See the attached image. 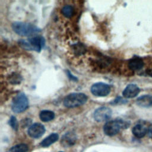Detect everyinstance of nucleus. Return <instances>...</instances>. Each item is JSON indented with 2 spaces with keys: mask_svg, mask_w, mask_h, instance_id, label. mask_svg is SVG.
<instances>
[{
  "mask_svg": "<svg viewBox=\"0 0 152 152\" xmlns=\"http://www.w3.org/2000/svg\"><path fill=\"white\" fill-rule=\"evenodd\" d=\"M12 28L14 32L21 36H30L40 31V29L36 26L24 22H14Z\"/></svg>",
  "mask_w": 152,
  "mask_h": 152,
  "instance_id": "obj_1",
  "label": "nucleus"
},
{
  "mask_svg": "<svg viewBox=\"0 0 152 152\" xmlns=\"http://www.w3.org/2000/svg\"><path fill=\"white\" fill-rule=\"evenodd\" d=\"M21 46L30 50H34L39 52L45 44V40L42 36H37L27 40H21L19 42Z\"/></svg>",
  "mask_w": 152,
  "mask_h": 152,
  "instance_id": "obj_2",
  "label": "nucleus"
},
{
  "mask_svg": "<svg viewBox=\"0 0 152 152\" xmlns=\"http://www.w3.org/2000/svg\"><path fill=\"white\" fill-rule=\"evenodd\" d=\"M129 125L127 122L117 119L106 122L103 126V131L108 136H113L117 134L121 128H126Z\"/></svg>",
  "mask_w": 152,
  "mask_h": 152,
  "instance_id": "obj_3",
  "label": "nucleus"
},
{
  "mask_svg": "<svg viewBox=\"0 0 152 152\" xmlns=\"http://www.w3.org/2000/svg\"><path fill=\"white\" fill-rule=\"evenodd\" d=\"M87 100V96L82 93H73L66 96L64 99L65 107L72 108L84 104Z\"/></svg>",
  "mask_w": 152,
  "mask_h": 152,
  "instance_id": "obj_4",
  "label": "nucleus"
},
{
  "mask_svg": "<svg viewBox=\"0 0 152 152\" xmlns=\"http://www.w3.org/2000/svg\"><path fill=\"white\" fill-rule=\"evenodd\" d=\"M28 101L27 96L23 93L17 94L12 99L11 109L15 113H21L28 107Z\"/></svg>",
  "mask_w": 152,
  "mask_h": 152,
  "instance_id": "obj_5",
  "label": "nucleus"
},
{
  "mask_svg": "<svg viewBox=\"0 0 152 152\" xmlns=\"http://www.w3.org/2000/svg\"><path fill=\"white\" fill-rule=\"evenodd\" d=\"M91 91L96 96L104 97L109 94L110 87L106 83H96L91 86Z\"/></svg>",
  "mask_w": 152,
  "mask_h": 152,
  "instance_id": "obj_6",
  "label": "nucleus"
},
{
  "mask_svg": "<svg viewBox=\"0 0 152 152\" xmlns=\"http://www.w3.org/2000/svg\"><path fill=\"white\" fill-rule=\"evenodd\" d=\"M112 110L107 107H100L97 109L93 115L94 119L97 122H104L110 118Z\"/></svg>",
  "mask_w": 152,
  "mask_h": 152,
  "instance_id": "obj_7",
  "label": "nucleus"
},
{
  "mask_svg": "<svg viewBox=\"0 0 152 152\" xmlns=\"http://www.w3.org/2000/svg\"><path fill=\"white\" fill-rule=\"evenodd\" d=\"M45 132L44 125L40 123L32 124L28 129V134L32 138H38L42 137Z\"/></svg>",
  "mask_w": 152,
  "mask_h": 152,
  "instance_id": "obj_8",
  "label": "nucleus"
},
{
  "mask_svg": "<svg viewBox=\"0 0 152 152\" xmlns=\"http://www.w3.org/2000/svg\"><path fill=\"white\" fill-rule=\"evenodd\" d=\"M140 91V90L137 85L130 84L125 88L122 92V95L124 97L127 99L134 98L138 94Z\"/></svg>",
  "mask_w": 152,
  "mask_h": 152,
  "instance_id": "obj_9",
  "label": "nucleus"
},
{
  "mask_svg": "<svg viewBox=\"0 0 152 152\" xmlns=\"http://www.w3.org/2000/svg\"><path fill=\"white\" fill-rule=\"evenodd\" d=\"M77 137L75 134L72 132L66 133L61 139V144L65 147H68L73 145L76 142Z\"/></svg>",
  "mask_w": 152,
  "mask_h": 152,
  "instance_id": "obj_10",
  "label": "nucleus"
},
{
  "mask_svg": "<svg viewBox=\"0 0 152 152\" xmlns=\"http://www.w3.org/2000/svg\"><path fill=\"white\" fill-rule=\"evenodd\" d=\"M132 131L135 137L141 138L147 134L148 128L142 124H138L133 127Z\"/></svg>",
  "mask_w": 152,
  "mask_h": 152,
  "instance_id": "obj_11",
  "label": "nucleus"
},
{
  "mask_svg": "<svg viewBox=\"0 0 152 152\" xmlns=\"http://www.w3.org/2000/svg\"><path fill=\"white\" fill-rule=\"evenodd\" d=\"M136 103L138 106L142 107H150L152 106V96L143 95L139 97L137 100Z\"/></svg>",
  "mask_w": 152,
  "mask_h": 152,
  "instance_id": "obj_12",
  "label": "nucleus"
},
{
  "mask_svg": "<svg viewBox=\"0 0 152 152\" xmlns=\"http://www.w3.org/2000/svg\"><path fill=\"white\" fill-rule=\"evenodd\" d=\"M128 66L133 71H138L142 69L144 66V62L141 58L134 56L129 61Z\"/></svg>",
  "mask_w": 152,
  "mask_h": 152,
  "instance_id": "obj_13",
  "label": "nucleus"
},
{
  "mask_svg": "<svg viewBox=\"0 0 152 152\" xmlns=\"http://www.w3.org/2000/svg\"><path fill=\"white\" fill-rule=\"evenodd\" d=\"M59 138V135L56 133H52L50 135H49L48 137H47L46 138H45L41 142L40 145L43 147H46L55 142H56Z\"/></svg>",
  "mask_w": 152,
  "mask_h": 152,
  "instance_id": "obj_14",
  "label": "nucleus"
},
{
  "mask_svg": "<svg viewBox=\"0 0 152 152\" xmlns=\"http://www.w3.org/2000/svg\"><path fill=\"white\" fill-rule=\"evenodd\" d=\"M39 116L43 122H49L53 119L55 118V113L51 110H43L40 112Z\"/></svg>",
  "mask_w": 152,
  "mask_h": 152,
  "instance_id": "obj_15",
  "label": "nucleus"
},
{
  "mask_svg": "<svg viewBox=\"0 0 152 152\" xmlns=\"http://www.w3.org/2000/svg\"><path fill=\"white\" fill-rule=\"evenodd\" d=\"M28 146L25 144H20L12 147L8 152H27Z\"/></svg>",
  "mask_w": 152,
  "mask_h": 152,
  "instance_id": "obj_16",
  "label": "nucleus"
},
{
  "mask_svg": "<svg viewBox=\"0 0 152 152\" xmlns=\"http://www.w3.org/2000/svg\"><path fill=\"white\" fill-rule=\"evenodd\" d=\"M74 8L71 5H65L62 9V14L67 18H69L74 14Z\"/></svg>",
  "mask_w": 152,
  "mask_h": 152,
  "instance_id": "obj_17",
  "label": "nucleus"
},
{
  "mask_svg": "<svg viewBox=\"0 0 152 152\" xmlns=\"http://www.w3.org/2000/svg\"><path fill=\"white\" fill-rule=\"evenodd\" d=\"M9 123H10V125H11V126L15 130H17L18 129V122H17V121L15 118V117L14 116H11L10 119V121H9Z\"/></svg>",
  "mask_w": 152,
  "mask_h": 152,
  "instance_id": "obj_18",
  "label": "nucleus"
},
{
  "mask_svg": "<svg viewBox=\"0 0 152 152\" xmlns=\"http://www.w3.org/2000/svg\"><path fill=\"white\" fill-rule=\"evenodd\" d=\"M147 135L148 137L152 139V124H151L148 127V131H147Z\"/></svg>",
  "mask_w": 152,
  "mask_h": 152,
  "instance_id": "obj_19",
  "label": "nucleus"
},
{
  "mask_svg": "<svg viewBox=\"0 0 152 152\" xmlns=\"http://www.w3.org/2000/svg\"><path fill=\"white\" fill-rule=\"evenodd\" d=\"M59 152H62V151H59Z\"/></svg>",
  "mask_w": 152,
  "mask_h": 152,
  "instance_id": "obj_20",
  "label": "nucleus"
}]
</instances>
